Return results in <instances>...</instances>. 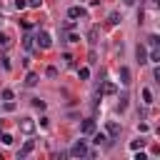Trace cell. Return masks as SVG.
<instances>
[{"instance_id": "2e32d148", "label": "cell", "mask_w": 160, "mask_h": 160, "mask_svg": "<svg viewBox=\"0 0 160 160\" xmlns=\"http://www.w3.org/2000/svg\"><path fill=\"white\" fill-rule=\"evenodd\" d=\"M22 45H25V48L30 50V48L35 45V42H32V35H25V38H22Z\"/></svg>"}, {"instance_id": "7402d4cb", "label": "cell", "mask_w": 160, "mask_h": 160, "mask_svg": "<svg viewBox=\"0 0 160 160\" xmlns=\"http://www.w3.org/2000/svg\"><path fill=\"white\" fill-rule=\"evenodd\" d=\"M148 42H150V48H158V42H160V38H158V35H150V38H148Z\"/></svg>"}, {"instance_id": "9c48e42d", "label": "cell", "mask_w": 160, "mask_h": 160, "mask_svg": "<svg viewBox=\"0 0 160 160\" xmlns=\"http://www.w3.org/2000/svg\"><path fill=\"white\" fill-rule=\"evenodd\" d=\"M118 75H120V82H122V85H130V70H128V68H120Z\"/></svg>"}, {"instance_id": "277c9868", "label": "cell", "mask_w": 160, "mask_h": 160, "mask_svg": "<svg viewBox=\"0 0 160 160\" xmlns=\"http://www.w3.org/2000/svg\"><path fill=\"white\" fill-rule=\"evenodd\" d=\"M20 130H22V132H28V135H30V132H32V130H35V122H32V120H30V118H22V120H20Z\"/></svg>"}, {"instance_id": "7c38bea8", "label": "cell", "mask_w": 160, "mask_h": 160, "mask_svg": "<svg viewBox=\"0 0 160 160\" xmlns=\"http://www.w3.org/2000/svg\"><path fill=\"white\" fill-rule=\"evenodd\" d=\"M142 102H145V105H150V102H152V92H150L148 88H142Z\"/></svg>"}, {"instance_id": "4316f807", "label": "cell", "mask_w": 160, "mask_h": 160, "mask_svg": "<svg viewBox=\"0 0 160 160\" xmlns=\"http://www.w3.org/2000/svg\"><path fill=\"white\" fill-rule=\"evenodd\" d=\"M15 8H18V10H22V8H28V2H25V0H15Z\"/></svg>"}, {"instance_id": "f1b7e54d", "label": "cell", "mask_w": 160, "mask_h": 160, "mask_svg": "<svg viewBox=\"0 0 160 160\" xmlns=\"http://www.w3.org/2000/svg\"><path fill=\"white\" fill-rule=\"evenodd\" d=\"M122 2H125V5H132V2H135V0H122Z\"/></svg>"}, {"instance_id": "e0dca14e", "label": "cell", "mask_w": 160, "mask_h": 160, "mask_svg": "<svg viewBox=\"0 0 160 160\" xmlns=\"http://www.w3.org/2000/svg\"><path fill=\"white\" fill-rule=\"evenodd\" d=\"M102 92L112 95V92H115V85H112V82H105V85H102Z\"/></svg>"}, {"instance_id": "8fae6325", "label": "cell", "mask_w": 160, "mask_h": 160, "mask_svg": "<svg viewBox=\"0 0 160 160\" xmlns=\"http://www.w3.org/2000/svg\"><path fill=\"white\" fill-rule=\"evenodd\" d=\"M25 85H30V88H32V85H38V75H35V72H28V78H25Z\"/></svg>"}, {"instance_id": "5b68a950", "label": "cell", "mask_w": 160, "mask_h": 160, "mask_svg": "<svg viewBox=\"0 0 160 160\" xmlns=\"http://www.w3.org/2000/svg\"><path fill=\"white\" fill-rule=\"evenodd\" d=\"M32 148H35V142H32V140H28V142H25V145L20 148V152H18V158H20V160H22V158H28V155L32 152Z\"/></svg>"}, {"instance_id": "52a82bcc", "label": "cell", "mask_w": 160, "mask_h": 160, "mask_svg": "<svg viewBox=\"0 0 160 160\" xmlns=\"http://www.w3.org/2000/svg\"><path fill=\"white\" fill-rule=\"evenodd\" d=\"M80 130H82L85 135H90V132H95V120H82V125H80Z\"/></svg>"}, {"instance_id": "ac0fdd59", "label": "cell", "mask_w": 160, "mask_h": 160, "mask_svg": "<svg viewBox=\"0 0 160 160\" xmlns=\"http://www.w3.org/2000/svg\"><path fill=\"white\" fill-rule=\"evenodd\" d=\"M0 95H2V100H8V102H10L12 98H15V95H12V90H8V88H5V90H2Z\"/></svg>"}, {"instance_id": "ba28073f", "label": "cell", "mask_w": 160, "mask_h": 160, "mask_svg": "<svg viewBox=\"0 0 160 160\" xmlns=\"http://www.w3.org/2000/svg\"><path fill=\"white\" fill-rule=\"evenodd\" d=\"M108 135H110V138H118V135H120V125H118L115 120L108 122Z\"/></svg>"}, {"instance_id": "cb8c5ba5", "label": "cell", "mask_w": 160, "mask_h": 160, "mask_svg": "<svg viewBox=\"0 0 160 160\" xmlns=\"http://www.w3.org/2000/svg\"><path fill=\"white\" fill-rule=\"evenodd\" d=\"M88 38H90V42H95V38H98V28H90V32H88Z\"/></svg>"}, {"instance_id": "603a6c76", "label": "cell", "mask_w": 160, "mask_h": 160, "mask_svg": "<svg viewBox=\"0 0 160 160\" xmlns=\"http://www.w3.org/2000/svg\"><path fill=\"white\" fill-rule=\"evenodd\" d=\"M0 45H2V48H8V45H10V38H8L5 32H0Z\"/></svg>"}, {"instance_id": "ffe728a7", "label": "cell", "mask_w": 160, "mask_h": 160, "mask_svg": "<svg viewBox=\"0 0 160 160\" xmlns=\"http://www.w3.org/2000/svg\"><path fill=\"white\" fill-rule=\"evenodd\" d=\"M0 140H2V145H12V135H8V132H2Z\"/></svg>"}, {"instance_id": "83f0119b", "label": "cell", "mask_w": 160, "mask_h": 160, "mask_svg": "<svg viewBox=\"0 0 160 160\" xmlns=\"http://www.w3.org/2000/svg\"><path fill=\"white\" fill-rule=\"evenodd\" d=\"M28 5H30V8H40V5H42V0H30Z\"/></svg>"}, {"instance_id": "9a60e30c", "label": "cell", "mask_w": 160, "mask_h": 160, "mask_svg": "<svg viewBox=\"0 0 160 160\" xmlns=\"http://www.w3.org/2000/svg\"><path fill=\"white\" fill-rule=\"evenodd\" d=\"M32 108H38V110H45V100H40V98H32Z\"/></svg>"}, {"instance_id": "4dcf8cb0", "label": "cell", "mask_w": 160, "mask_h": 160, "mask_svg": "<svg viewBox=\"0 0 160 160\" xmlns=\"http://www.w3.org/2000/svg\"><path fill=\"white\" fill-rule=\"evenodd\" d=\"M0 130H2V128H0Z\"/></svg>"}, {"instance_id": "4fadbf2b", "label": "cell", "mask_w": 160, "mask_h": 160, "mask_svg": "<svg viewBox=\"0 0 160 160\" xmlns=\"http://www.w3.org/2000/svg\"><path fill=\"white\" fill-rule=\"evenodd\" d=\"M130 148H132V150H142V148H145V140H142V138H138V140H132V142H130Z\"/></svg>"}, {"instance_id": "3957f363", "label": "cell", "mask_w": 160, "mask_h": 160, "mask_svg": "<svg viewBox=\"0 0 160 160\" xmlns=\"http://www.w3.org/2000/svg\"><path fill=\"white\" fill-rule=\"evenodd\" d=\"M135 58H138V62H140V65H145V62H148V50H145V45H138V48H135Z\"/></svg>"}, {"instance_id": "30bf717a", "label": "cell", "mask_w": 160, "mask_h": 160, "mask_svg": "<svg viewBox=\"0 0 160 160\" xmlns=\"http://www.w3.org/2000/svg\"><path fill=\"white\" fill-rule=\"evenodd\" d=\"M148 62H160V50L158 48H152V52L148 55Z\"/></svg>"}, {"instance_id": "484cf974", "label": "cell", "mask_w": 160, "mask_h": 160, "mask_svg": "<svg viewBox=\"0 0 160 160\" xmlns=\"http://www.w3.org/2000/svg\"><path fill=\"white\" fill-rule=\"evenodd\" d=\"M135 160H148V155H145L142 150H138V152H135Z\"/></svg>"}, {"instance_id": "5bb4252c", "label": "cell", "mask_w": 160, "mask_h": 160, "mask_svg": "<svg viewBox=\"0 0 160 160\" xmlns=\"http://www.w3.org/2000/svg\"><path fill=\"white\" fill-rule=\"evenodd\" d=\"M78 78H80V80H88V78H90V70H88V68H80V70H78Z\"/></svg>"}, {"instance_id": "44dd1931", "label": "cell", "mask_w": 160, "mask_h": 160, "mask_svg": "<svg viewBox=\"0 0 160 160\" xmlns=\"http://www.w3.org/2000/svg\"><path fill=\"white\" fill-rule=\"evenodd\" d=\"M108 22H110V25H118V22H120V15H118V12H110V20H108Z\"/></svg>"}, {"instance_id": "f546056e", "label": "cell", "mask_w": 160, "mask_h": 160, "mask_svg": "<svg viewBox=\"0 0 160 160\" xmlns=\"http://www.w3.org/2000/svg\"><path fill=\"white\" fill-rule=\"evenodd\" d=\"M0 25H2V15H0Z\"/></svg>"}, {"instance_id": "6da1fadb", "label": "cell", "mask_w": 160, "mask_h": 160, "mask_svg": "<svg viewBox=\"0 0 160 160\" xmlns=\"http://www.w3.org/2000/svg\"><path fill=\"white\" fill-rule=\"evenodd\" d=\"M70 155H72V158H85V155H88V145H85V140H78V142L70 148Z\"/></svg>"}, {"instance_id": "8992f818", "label": "cell", "mask_w": 160, "mask_h": 160, "mask_svg": "<svg viewBox=\"0 0 160 160\" xmlns=\"http://www.w3.org/2000/svg\"><path fill=\"white\" fill-rule=\"evenodd\" d=\"M85 15H88L85 8H70V10H68V18H72V20H75V18H85Z\"/></svg>"}, {"instance_id": "7a4b0ae2", "label": "cell", "mask_w": 160, "mask_h": 160, "mask_svg": "<svg viewBox=\"0 0 160 160\" xmlns=\"http://www.w3.org/2000/svg\"><path fill=\"white\" fill-rule=\"evenodd\" d=\"M32 40H35V42H38V48H42V50H48V48L52 45V40H50V35H48V32H38Z\"/></svg>"}, {"instance_id": "d6986e66", "label": "cell", "mask_w": 160, "mask_h": 160, "mask_svg": "<svg viewBox=\"0 0 160 160\" xmlns=\"http://www.w3.org/2000/svg\"><path fill=\"white\" fill-rule=\"evenodd\" d=\"M128 108V95H120V102H118V110H125Z\"/></svg>"}, {"instance_id": "d4e9b609", "label": "cell", "mask_w": 160, "mask_h": 160, "mask_svg": "<svg viewBox=\"0 0 160 160\" xmlns=\"http://www.w3.org/2000/svg\"><path fill=\"white\" fill-rule=\"evenodd\" d=\"M105 140H108V138H105L102 132H98V135H95V142H98V145H100V142H105Z\"/></svg>"}]
</instances>
